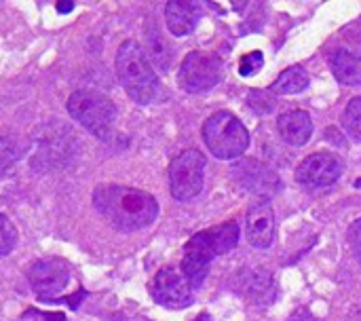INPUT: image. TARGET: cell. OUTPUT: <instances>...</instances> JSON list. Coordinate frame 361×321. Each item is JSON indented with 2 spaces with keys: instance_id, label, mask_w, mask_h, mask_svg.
I'll use <instances>...</instances> for the list:
<instances>
[{
  "instance_id": "5b68a950",
  "label": "cell",
  "mask_w": 361,
  "mask_h": 321,
  "mask_svg": "<svg viewBox=\"0 0 361 321\" xmlns=\"http://www.w3.org/2000/svg\"><path fill=\"white\" fill-rule=\"evenodd\" d=\"M205 157L203 152L190 148L180 152L169 165V188L173 199L190 201L195 199L205 184Z\"/></svg>"
},
{
  "instance_id": "7c38bea8",
  "label": "cell",
  "mask_w": 361,
  "mask_h": 321,
  "mask_svg": "<svg viewBox=\"0 0 361 321\" xmlns=\"http://www.w3.org/2000/svg\"><path fill=\"white\" fill-rule=\"evenodd\" d=\"M245 237L258 250H267V248L273 246V239H275V212H273L269 201H258L247 210Z\"/></svg>"
},
{
  "instance_id": "484cf974",
  "label": "cell",
  "mask_w": 361,
  "mask_h": 321,
  "mask_svg": "<svg viewBox=\"0 0 361 321\" xmlns=\"http://www.w3.org/2000/svg\"><path fill=\"white\" fill-rule=\"evenodd\" d=\"M290 321H317V320H315V315H313L309 309H296V311L292 313Z\"/></svg>"
},
{
  "instance_id": "5bb4252c",
  "label": "cell",
  "mask_w": 361,
  "mask_h": 321,
  "mask_svg": "<svg viewBox=\"0 0 361 321\" xmlns=\"http://www.w3.org/2000/svg\"><path fill=\"white\" fill-rule=\"evenodd\" d=\"M277 129L290 146H305L313 135V121L305 110H290L277 119Z\"/></svg>"
},
{
  "instance_id": "d4e9b609",
  "label": "cell",
  "mask_w": 361,
  "mask_h": 321,
  "mask_svg": "<svg viewBox=\"0 0 361 321\" xmlns=\"http://www.w3.org/2000/svg\"><path fill=\"white\" fill-rule=\"evenodd\" d=\"M25 315L36 317V320L32 321H66V315H61V313H40V311H36V309L27 311Z\"/></svg>"
},
{
  "instance_id": "277c9868",
  "label": "cell",
  "mask_w": 361,
  "mask_h": 321,
  "mask_svg": "<svg viewBox=\"0 0 361 321\" xmlns=\"http://www.w3.org/2000/svg\"><path fill=\"white\" fill-rule=\"evenodd\" d=\"M203 142L216 159L231 161L241 157L250 146L245 125L233 112H216L203 125Z\"/></svg>"
},
{
  "instance_id": "9c48e42d",
  "label": "cell",
  "mask_w": 361,
  "mask_h": 321,
  "mask_svg": "<svg viewBox=\"0 0 361 321\" xmlns=\"http://www.w3.org/2000/svg\"><path fill=\"white\" fill-rule=\"evenodd\" d=\"M345 171V163L338 155L334 152H317L307 157L298 169H296V180L300 186L307 190H317L332 186Z\"/></svg>"
},
{
  "instance_id": "cb8c5ba5",
  "label": "cell",
  "mask_w": 361,
  "mask_h": 321,
  "mask_svg": "<svg viewBox=\"0 0 361 321\" xmlns=\"http://www.w3.org/2000/svg\"><path fill=\"white\" fill-rule=\"evenodd\" d=\"M271 102V97H269V93L267 91H252L250 93V106L258 112V114H267V112H271L267 106H264V102Z\"/></svg>"
},
{
  "instance_id": "4fadbf2b",
  "label": "cell",
  "mask_w": 361,
  "mask_h": 321,
  "mask_svg": "<svg viewBox=\"0 0 361 321\" xmlns=\"http://www.w3.org/2000/svg\"><path fill=\"white\" fill-rule=\"evenodd\" d=\"M201 19V4L199 2H184L173 0L165 6V21L173 36H186L195 30Z\"/></svg>"
},
{
  "instance_id": "ffe728a7",
  "label": "cell",
  "mask_w": 361,
  "mask_h": 321,
  "mask_svg": "<svg viewBox=\"0 0 361 321\" xmlns=\"http://www.w3.org/2000/svg\"><path fill=\"white\" fill-rule=\"evenodd\" d=\"M345 129L361 142V97H353L347 108H345V116H343Z\"/></svg>"
},
{
  "instance_id": "ba28073f",
  "label": "cell",
  "mask_w": 361,
  "mask_h": 321,
  "mask_svg": "<svg viewBox=\"0 0 361 321\" xmlns=\"http://www.w3.org/2000/svg\"><path fill=\"white\" fill-rule=\"evenodd\" d=\"M30 288L42 301H55L68 290L70 284V267L59 258H42L36 260L27 269Z\"/></svg>"
},
{
  "instance_id": "7a4b0ae2",
  "label": "cell",
  "mask_w": 361,
  "mask_h": 321,
  "mask_svg": "<svg viewBox=\"0 0 361 321\" xmlns=\"http://www.w3.org/2000/svg\"><path fill=\"white\" fill-rule=\"evenodd\" d=\"M116 76L125 89V93L135 104H150L159 93V76L135 40H125L116 51Z\"/></svg>"
},
{
  "instance_id": "4316f807",
  "label": "cell",
  "mask_w": 361,
  "mask_h": 321,
  "mask_svg": "<svg viewBox=\"0 0 361 321\" xmlns=\"http://www.w3.org/2000/svg\"><path fill=\"white\" fill-rule=\"evenodd\" d=\"M55 8H57V13H59V15H68V13H72V11H74V2H70V0H66V2H63V0H61V2H57V4H55Z\"/></svg>"
},
{
  "instance_id": "3957f363",
  "label": "cell",
  "mask_w": 361,
  "mask_h": 321,
  "mask_svg": "<svg viewBox=\"0 0 361 321\" xmlns=\"http://www.w3.org/2000/svg\"><path fill=\"white\" fill-rule=\"evenodd\" d=\"M68 112L70 116L80 123L89 133L95 138L108 140L114 131L116 123V106L114 102L93 89H78L70 95L68 99Z\"/></svg>"
},
{
  "instance_id": "8992f818",
  "label": "cell",
  "mask_w": 361,
  "mask_h": 321,
  "mask_svg": "<svg viewBox=\"0 0 361 321\" xmlns=\"http://www.w3.org/2000/svg\"><path fill=\"white\" fill-rule=\"evenodd\" d=\"M222 59L209 51H190L178 72V83L188 93H205L222 80Z\"/></svg>"
},
{
  "instance_id": "30bf717a",
  "label": "cell",
  "mask_w": 361,
  "mask_h": 321,
  "mask_svg": "<svg viewBox=\"0 0 361 321\" xmlns=\"http://www.w3.org/2000/svg\"><path fill=\"white\" fill-rule=\"evenodd\" d=\"M150 292L152 298L167 309H184L192 301V288L188 279L171 267H165L154 275Z\"/></svg>"
},
{
  "instance_id": "9a60e30c",
  "label": "cell",
  "mask_w": 361,
  "mask_h": 321,
  "mask_svg": "<svg viewBox=\"0 0 361 321\" xmlns=\"http://www.w3.org/2000/svg\"><path fill=\"white\" fill-rule=\"evenodd\" d=\"M241 292L254 303V305H271L277 298V288L273 281V275L267 271H245L241 273Z\"/></svg>"
},
{
  "instance_id": "603a6c76",
  "label": "cell",
  "mask_w": 361,
  "mask_h": 321,
  "mask_svg": "<svg viewBox=\"0 0 361 321\" xmlns=\"http://www.w3.org/2000/svg\"><path fill=\"white\" fill-rule=\"evenodd\" d=\"M347 239H349V246H351V250L355 252L357 260H361V218L351 224V229H349V233H347Z\"/></svg>"
},
{
  "instance_id": "83f0119b",
  "label": "cell",
  "mask_w": 361,
  "mask_h": 321,
  "mask_svg": "<svg viewBox=\"0 0 361 321\" xmlns=\"http://www.w3.org/2000/svg\"><path fill=\"white\" fill-rule=\"evenodd\" d=\"M195 321H207V315H199Z\"/></svg>"
},
{
  "instance_id": "52a82bcc",
  "label": "cell",
  "mask_w": 361,
  "mask_h": 321,
  "mask_svg": "<svg viewBox=\"0 0 361 321\" xmlns=\"http://www.w3.org/2000/svg\"><path fill=\"white\" fill-rule=\"evenodd\" d=\"M233 180L247 193L260 197V201H269L273 195L281 190L279 176L264 163L256 159H241L231 167Z\"/></svg>"
},
{
  "instance_id": "7402d4cb",
  "label": "cell",
  "mask_w": 361,
  "mask_h": 321,
  "mask_svg": "<svg viewBox=\"0 0 361 321\" xmlns=\"http://www.w3.org/2000/svg\"><path fill=\"white\" fill-rule=\"evenodd\" d=\"M262 66H264V55L260 51L247 53L239 61V74L241 76H254V74H258L262 70Z\"/></svg>"
},
{
  "instance_id": "44dd1931",
  "label": "cell",
  "mask_w": 361,
  "mask_h": 321,
  "mask_svg": "<svg viewBox=\"0 0 361 321\" xmlns=\"http://www.w3.org/2000/svg\"><path fill=\"white\" fill-rule=\"evenodd\" d=\"M15 243H17V229L4 214H0V256H6L15 248Z\"/></svg>"
},
{
  "instance_id": "ac0fdd59",
  "label": "cell",
  "mask_w": 361,
  "mask_h": 321,
  "mask_svg": "<svg viewBox=\"0 0 361 321\" xmlns=\"http://www.w3.org/2000/svg\"><path fill=\"white\" fill-rule=\"evenodd\" d=\"M309 83H311V78H309L307 70L300 66H292L277 76L271 91L277 95H296V93H302L309 87Z\"/></svg>"
},
{
  "instance_id": "2e32d148",
  "label": "cell",
  "mask_w": 361,
  "mask_h": 321,
  "mask_svg": "<svg viewBox=\"0 0 361 321\" xmlns=\"http://www.w3.org/2000/svg\"><path fill=\"white\" fill-rule=\"evenodd\" d=\"M332 72L343 85H361V55H355L347 49H341L332 57Z\"/></svg>"
},
{
  "instance_id": "8fae6325",
  "label": "cell",
  "mask_w": 361,
  "mask_h": 321,
  "mask_svg": "<svg viewBox=\"0 0 361 321\" xmlns=\"http://www.w3.org/2000/svg\"><path fill=\"white\" fill-rule=\"evenodd\" d=\"M216 258L212 246L207 243L203 231L192 235V239L184 248V258H182V275L188 279L190 288H201L209 273V265Z\"/></svg>"
},
{
  "instance_id": "e0dca14e",
  "label": "cell",
  "mask_w": 361,
  "mask_h": 321,
  "mask_svg": "<svg viewBox=\"0 0 361 321\" xmlns=\"http://www.w3.org/2000/svg\"><path fill=\"white\" fill-rule=\"evenodd\" d=\"M203 235H205L207 243L212 246L214 254L220 256V254H228L231 250L237 248L241 231H239L237 222H226V224H220V226L203 231Z\"/></svg>"
},
{
  "instance_id": "6da1fadb",
  "label": "cell",
  "mask_w": 361,
  "mask_h": 321,
  "mask_svg": "<svg viewBox=\"0 0 361 321\" xmlns=\"http://www.w3.org/2000/svg\"><path fill=\"white\" fill-rule=\"evenodd\" d=\"M95 210L118 231L133 233L150 226L159 216L157 199L140 188L102 184L93 190Z\"/></svg>"
},
{
  "instance_id": "d6986e66",
  "label": "cell",
  "mask_w": 361,
  "mask_h": 321,
  "mask_svg": "<svg viewBox=\"0 0 361 321\" xmlns=\"http://www.w3.org/2000/svg\"><path fill=\"white\" fill-rule=\"evenodd\" d=\"M21 157V146L15 138H0V180L11 171L13 163Z\"/></svg>"
}]
</instances>
